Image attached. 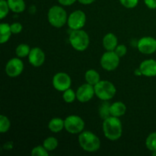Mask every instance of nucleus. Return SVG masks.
<instances>
[{"instance_id":"nucleus-1","label":"nucleus","mask_w":156,"mask_h":156,"mask_svg":"<svg viewBox=\"0 0 156 156\" xmlns=\"http://www.w3.org/2000/svg\"><path fill=\"white\" fill-rule=\"evenodd\" d=\"M103 131L106 138L109 140L116 141L119 140L123 133L121 121L118 117L110 116L104 120Z\"/></svg>"},{"instance_id":"nucleus-2","label":"nucleus","mask_w":156,"mask_h":156,"mask_svg":"<svg viewBox=\"0 0 156 156\" xmlns=\"http://www.w3.org/2000/svg\"><path fill=\"white\" fill-rule=\"evenodd\" d=\"M79 143L81 147L88 152H97L101 146L98 137L90 131H84L79 134Z\"/></svg>"},{"instance_id":"nucleus-3","label":"nucleus","mask_w":156,"mask_h":156,"mask_svg":"<svg viewBox=\"0 0 156 156\" xmlns=\"http://www.w3.org/2000/svg\"><path fill=\"white\" fill-rule=\"evenodd\" d=\"M69 42L75 50L84 51L89 45V37L85 30H75L70 34Z\"/></svg>"},{"instance_id":"nucleus-4","label":"nucleus","mask_w":156,"mask_h":156,"mask_svg":"<svg viewBox=\"0 0 156 156\" xmlns=\"http://www.w3.org/2000/svg\"><path fill=\"white\" fill-rule=\"evenodd\" d=\"M94 87L96 96L102 101H108L113 98L117 92L114 84L109 81H100Z\"/></svg>"},{"instance_id":"nucleus-5","label":"nucleus","mask_w":156,"mask_h":156,"mask_svg":"<svg viewBox=\"0 0 156 156\" xmlns=\"http://www.w3.org/2000/svg\"><path fill=\"white\" fill-rule=\"evenodd\" d=\"M67 13L65 9L58 5H54L48 12V21L52 26L61 27L67 22Z\"/></svg>"},{"instance_id":"nucleus-6","label":"nucleus","mask_w":156,"mask_h":156,"mask_svg":"<svg viewBox=\"0 0 156 156\" xmlns=\"http://www.w3.org/2000/svg\"><path fill=\"white\" fill-rule=\"evenodd\" d=\"M65 129L72 134L81 133L85 127V122L79 116L71 115L67 117L64 120Z\"/></svg>"},{"instance_id":"nucleus-7","label":"nucleus","mask_w":156,"mask_h":156,"mask_svg":"<svg viewBox=\"0 0 156 156\" xmlns=\"http://www.w3.org/2000/svg\"><path fill=\"white\" fill-rule=\"evenodd\" d=\"M120 57L114 51H107L104 53L101 59V65L107 71H113L118 66Z\"/></svg>"},{"instance_id":"nucleus-8","label":"nucleus","mask_w":156,"mask_h":156,"mask_svg":"<svg viewBox=\"0 0 156 156\" xmlns=\"http://www.w3.org/2000/svg\"><path fill=\"white\" fill-rule=\"evenodd\" d=\"M86 22V15L81 10H76L72 12L68 17L67 24L73 30H79L85 26Z\"/></svg>"},{"instance_id":"nucleus-9","label":"nucleus","mask_w":156,"mask_h":156,"mask_svg":"<svg viewBox=\"0 0 156 156\" xmlns=\"http://www.w3.org/2000/svg\"><path fill=\"white\" fill-rule=\"evenodd\" d=\"M71 78L65 73H59L53 78V85L59 91H65L71 85Z\"/></svg>"},{"instance_id":"nucleus-10","label":"nucleus","mask_w":156,"mask_h":156,"mask_svg":"<svg viewBox=\"0 0 156 156\" xmlns=\"http://www.w3.org/2000/svg\"><path fill=\"white\" fill-rule=\"evenodd\" d=\"M137 47L143 54H152L156 51V39L152 37H144L139 40Z\"/></svg>"},{"instance_id":"nucleus-11","label":"nucleus","mask_w":156,"mask_h":156,"mask_svg":"<svg viewBox=\"0 0 156 156\" xmlns=\"http://www.w3.org/2000/svg\"><path fill=\"white\" fill-rule=\"evenodd\" d=\"M23 69H24V63L18 58L11 59L6 64L5 73L9 77H17L22 73Z\"/></svg>"},{"instance_id":"nucleus-12","label":"nucleus","mask_w":156,"mask_h":156,"mask_svg":"<svg viewBox=\"0 0 156 156\" xmlns=\"http://www.w3.org/2000/svg\"><path fill=\"white\" fill-rule=\"evenodd\" d=\"M95 94L94 87L90 84L86 83L81 85L76 91V98L82 103H85L91 100Z\"/></svg>"},{"instance_id":"nucleus-13","label":"nucleus","mask_w":156,"mask_h":156,"mask_svg":"<svg viewBox=\"0 0 156 156\" xmlns=\"http://www.w3.org/2000/svg\"><path fill=\"white\" fill-rule=\"evenodd\" d=\"M29 62L34 67H40L45 61V54L39 47L31 49L28 55Z\"/></svg>"},{"instance_id":"nucleus-14","label":"nucleus","mask_w":156,"mask_h":156,"mask_svg":"<svg viewBox=\"0 0 156 156\" xmlns=\"http://www.w3.org/2000/svg\"><path fill=\"white\" fill-rule=\"evenodd\" d=\"M140 69L143 76L147 77H153L156 76V60L146 59L141 62Z\"/></svg>"},{"instance_id":"nucleus-15","label":"nucleus","mask_w":156,"mask_h":156,"mask_svg":"<svg viewBox=\"0 0 156 156\" xmlns=\"http://www.w3.org/2000/svg\"><path fill=\"white\" fill-rule=\"evenodd\" d=\"M103 46L108 51H114L117 47V37L112 33H108L104 37Z\"/></svg>"},{"instance_id":"nucleus-16","label":"nucleus","mask_w":156,"mask_h":156,"mask_svg":"<svg viewBox=\"0 0 156 156\" xmlns=\"http://www.w3.org/2000/svg\"><path fill=\"white\" fill-rule=\"evenodd\" d=\"M126 111V105L120 101L115 102L110 106V113L111 116L120 117L124 115Z\"/></svg>"},{"instance_id":"nucleus-17","label":"nucleus","mask_w":156,"mask_h":156,"mask_svg":"<svg viewBox=\"0 0 156 156\" xmlns=\"http://www.w3.org/2000/svg\"><path fill=\"white\" fill-rule=\"evenodd\" d=\"M48 128L50 131L53 133H59L62 130L63 128H65V123L64 120H62L59 117H55L53 118L48 124Z\"/></svg>"},{"instance_id":"nucleus-18","label":"nucleus","mask_w":156,"mask_h":156,"mask_svg":"<svg viewBox=\"0 0 156 156\" xmlns=\"http://www.w3.org/2000/svg\"><path fill=\"white\" fill-rule=\"evenodd\" d=\"M9 9L15 13H21L25 9V3L24 0H7Z\"/></svg>"},{"instance_id":"nucleus-19","label":"nucleus","mask_w":156,"mask_h":156,"mask_svg":"<svg viewBox=\"0 0 156 156\" xmlns=\"http://www.w3.org/2000/svg\"><path fill=\"white\" fill-rule=\"evenodd\" d=\"M0 34H1L0 43L5 44L9 41L12 34V30H11V26L6 23H2L0 24Z\"/></svg>"},{"instance_id":"nucleus-20","label":"nucleus","mask_w":156,"mask_h":156,"mask_svg":"<svg viewBox=\"0 0 156 156\" xmlns=\"http://www.w3.org/2000/svg\"><path fill=\"white\" fill-rule=\"evenodd\" d=\"M85 81L87 82V83L90 84V85H94L100 82V75L98 73L97 71H95L94 69H89L85 73Z\"/></svg>"},{"instance_id":"nucleus-21","label":"nucleus","mask_w":156,"mask_h":156,"mask_svg":"<svg viewBox=\"0 0 156 156\" xmlns=\"http://www.w3.org/2000/svg\"><path fill=\"white\" fill-rule=\"evenodd\" d=\"M43 146L48 152L53 151L58 146V140L55 137H48L44 140Z\"/></svg>"},{"instance_id":"nucleus-22","label":"nucleus","mask_w":156,"mask_h":156,"mask_svg":"<svg viewBox=\"0 0 156 156\" xmlns=\"http://www.w3.org/2000/svg\"><path fill=\"white\" fill-rule=\"evenodd\" d=\"M30 51V47L25 44H21L18 45L15 50V53L18 57H25V56H28Z\"/></svg>"},{"instance_id":"nucleus-23","label":"nucleus","mask_w":156,"mask_h":156,"mask_svg":"<svg viewBox=\"0 0 156 156\" xmlns=\"http://www.w3.org/2000/svg\"><path fill=\"white\" fill-rule=\"evenodd\" d=\"M146 146L147 149L151 152L156 151V132L152 133L146 138Z\"/></svg>"},{"instance_id":"nucleus-24","label":"nucleus","mask_w":156,"mask_h":156,"mask_svg":"<svg viewBox=\"0 0 156 156\" xmlns=\"http://www.w3.org/2000/svg\"><path fill=\"white\" fill-rule=\"evenodd\" d=\"M10 128V121L9 118L4 115L0 116V132L5 133Z\"/></svg>"},{"instance_id":"nucleus-25","label":"nucleus","mask_w":156,"mask_h":156,"mask_svg":"<svg viewBox=\"0 0 156 156\" xmlns=\"http://www.w3.org/2000/svg\"><path fill=\"white\" fill-rule=\"evenodd\" d=\"M63 92L64 93L62 97H63V100L66 103H73L75 101V99L76 98V93H75L74 91L70 88L69 89L66 90Z\"/></svg>"},{"instance_id":"nucleus-26","label":"nucleus","mask_w":156,"mask_h":156,"mask_svg":"<svg viewBox=\"0 0 156 156\" xmlns=\"http://www.w3.org/2000/svg\"><path fill=\"white\" fill-rule=\"evenodd\" d=\"M110 106L109 105L107 102L102 104L100 107V110H99V112H100V116L102 119H106L108 117H110L111 115V113H110Z\"/></svg>"},{"instance_id":"nucleus-27","label":"nucleus","mask_w":156,"mask_h":156,"mask_svg":"<svg viewBox=\"0 0 156 156\" xmlns=\"http://www.w3.org/2000/svg\"><path fill=\"white\" fill-rule=\"evenodd\" d=\"M9 6L6 0H0V18L3 19L9 13Z\"/></svg>"},{"instance_id":"nucleus-28","label":"nucleus","mask_w":156,"mask_h":156,"mask_svg":"<svg viewBox=\"0 0 156 156\" xmlns=\"http://www.w3.org/2000/svg\"><path fill=\"white\" fill-rule=\"evenodd\" d=\"M48 155V151L44 148V146H36L31 151V155L33 156H47Z\"/></svg>"},{"instance_id":"nucleus-29","label":"nucleus","mask_w":156,"mask_h":156,"mask_svg":"<svg viewBox=\"0 0 156 156\" xmlns=\"http://www.w3.org/2000/svg\"><path fill=\"white\" fill-rule=\"evenodd\" d=\"M120 2L127 9H133L138 5L139 0H120Z\"/></svg>"},{"instance_id":"nucleus-30","label":"nucleus","mask_w":156,"mask_h":156,"mask_svg":"<svg viewBox=\"0 0 156 156\" xmlns=\"http://www.w3.org/2000/svg\"><path fill=\"white\" fill-rule=\"evenodd\" d=\"M126 51H127V48H126V47L124 44L117 45V47L114 50V52L117 53V55L119 57H122V56H125L126 53Z\"/></svg>"},{"instance_id":"nucleus-31","label":"nucleus","mask_w":156,"mask_h":156,"mask_svg":"<svg viewBox=\"0 0 156 156\" xmlns=\"http://www.w3.org/2000/svg\"><path fill=\"white\" fill-rule=\"evenodd\" d=\"M11 30L12 34H19L22 30V25L20 23H14L11 24Z\"/></svg>"},{"instance_id":"nucleus-32","label":"nucleus","mask_w":156,"mask_h":156,"mask_svg":"<svg viewBox=\"0 0 156 156\" xmlns=\"http://www.w3.org/2000/svg\"><path fill=\"white\" fill-rule=\"evenodd\" d=\"M144 2L149 9H156V0H144Z\"/></svg>"},{"instance_id":"nucleus-33","label":"nucleus","mask_w":156,"mask_h":156,"mask_svg":"<svg viewBox=\"0 0 156 156\" xmlns=\"http://www.w3.org/2000/svg\"><path fill=\"white\" fill-rule=\"evenodd\" d=\"M58 2H59V4L62 5L69 6L76 2V0H58Z\"/></svg>"},{"instance_id":"nucleus-34","label":"nucleus","mask_w":156,"mask_h":156,"mask_svg":"<svg viewBox=\"0 0 156 156\" xmlns=\"http://www.w3.org/2000/svg\"><path fill=\"white\" fill-rule=\"evenodd\" d=\"M81 4H83V5H89L91 4L92 2H94L95 0H78Z\"/></svg>"},{"instance_id":"nucleus-35","label":"nucleus","mask_w":156,"mask_h":156,"mask_svg":"<svg viewBox=\"0 0 156 156\" xmlns=\"http://www.w3.org/2000/svg\"><path fill=\"white\" fill-rule=\"evenodd\" d=\"M134 74L137 76H141V75H143L142 74V72H141V70H140V68L137 69L134 72Z\"/></svg>"},{"instance_id":"nucleus-36","label":"nucleus","mask_w":156,"mask_h":156,"mask_svg":"<svg viewBox=\"0 0 156 156\" xmlns=\"http://www.w3.org/2000/svg\"><path fill=\"white\" fill-rule=\"evenodd\" d=\"M152 155H156V151H155V152H152Z\"/></svg>"}]
</instances>
